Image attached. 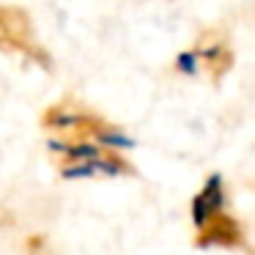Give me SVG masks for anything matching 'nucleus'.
Segmentation results:
<instances>
[{"instance_id":"1","label":"nucleus","mask_w":255,"mask_h":255,"mask_svg":"<svg viewBox=\"0 0 255 255\" xmlns=\"http://www.w3.org/2000/svg\"><path fill=\"white\" fill-rule=\"evenodd\" d=\"M222 203V192H220V178H211L209 187H206L203 195H198L192 203V214L198 225H206L211 220V214L217 211V206Z\"/></svg>"},{"instance_id":"2","label":"nucleus","mask_w":255,"mask_h":255,"mask_svg":"<svg viewBox=\"0 0 255 255\" xmlns=\"http://www.w3.org/2000/svg\"><path fill=\"white\" fill-rule=\"evenodd\" d=\"M102 140H105V143H113V145H121V148H124V145H132V140H129V137H124V134H110V132L102 134Z\"/></svg>"}]
</instances>
